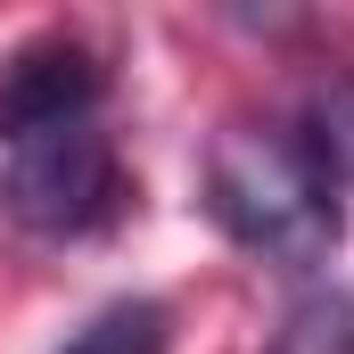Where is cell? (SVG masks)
Returning <instances> with one entry per match:
<instances>
[{"instance_id":"6","label":"cell","mask_w":354,"mask_h":354,"mask_svg":"<svg viewBox=\"0 0 354 354\" xmlns=\"http://www.w3.org/2000/svg\"><path fill=\"white\" fill-rule=\"evenodd\" d=\"M297 140L313 149V165L354 189V75H322L305 91V115H297Z\"/></svg>"},{"instance_id":"4","label":"cell","mask_w":354,"mask_h":354,"mask_svg":"<svg viewBox=\"0 0 354 354\" xmlns=\"http://www.w3.org/2000/svg\"><path fill=\"white\" fill-rule=\"evenodd\" d=\"M58 354H174V313L157 297H115L99 305Z\"/></svg>"},{"instance_id":"2","label":"cell","mask_w":354,"mask_h":354,"mask_svg":"<svg viewBox=\"0 0 354 354\" xmlns=\"http://www.w3.org/2000/svg\"><path fill=\"white\" fill-rule=\"evenodd\" d=\"M124 198L132 181L99 124H66V132L0 149V214L33 239H99L124 214Z\"/></svg>"},{"instance_id":"1","label":"cell","mask_w":354,"mask_h":354,"mask_svg":"<svg viewBox=\"0 0 354 354\" xmlns=\"http://www.w3.org/2000/svg\"><path fill=\"white\" fill-rule=\"evenodd\" d=\"M206 214L223 239H239L248 256L280 272L330 264L346 214H338V181L313 165V149L297 140V124H231L206 149Z\"/></svg>"},{"instance_id":"5","label":"cell","mask_w":354,"mask_h":354,"mask_svg":"<svg viewBox=\"0 0 354 354\" xmlns=\"http://www.w3.org/2000/svg\"><path fill=\"white\" fill-rule=\"evenodd\" d=\"M264 354H354V288L313 280V288L280 313V330H272Z\"/></svg>"},{"instance_id":"3","label":"cell","mask_w":354,"mask_h":354,"mask_svg":"<svg viewBox=\"0 0 354 354\" xmlns=\"http://www.w3.org/2000/svg\"><path fill=\"white\" fill-rule=\"evenodd\" d=\"M99 99H107V66L91 41H75V33L17 41L0 58V149L66 132V124H99Z\"/></svg>"}]
</instances>
